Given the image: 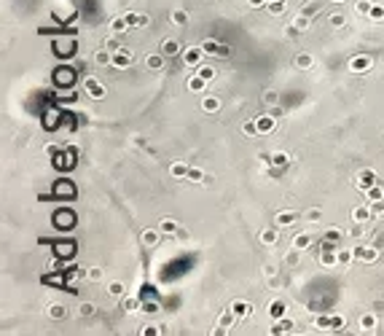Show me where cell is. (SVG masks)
<instances>
[{
    "instance_id": "obj_1",
    "label": "cell",
    "mask_w": 384,
    "mask_h": 336,
    "mask_svg": "<svg viewBox=\"0 0 384 336\" xmlns=\"http://www.w3.org/2000/svg\"><path fill=\"white\" fill-rule=\"evenodd\" d=\"M379 245H357L355 248V258L363 261V264H376L379 261Z\"/></svg>"
},
{
    "instance_id": "obj_2",
    "label": "cell",
    "mask_w": 384,
    "mask_h": 336,
    "mask_svg": "<svg viewBox=\"0 0 384 336\" xmlns=\"http://www.w3.org/2000/svg\"><path fill=\"white\" fill-rule=\"evenodd\" d=\"M204 49L202 46H188V49H183V62H186V67H199L204 62Z\"/></svg>"
},
{
    "instance_id": "obj_3",
    "label": "cell",
    "mask_w": 384,
    "mask_h": 336,
    "mask_svg": "<svg viewBox=\"0 0 384 336\" xmlns=\"http://www.w3.org/2000/svg\"><path fill=\"white\" fill-rule=\"evenodd\" d=\"M374 56L371 54H357V56H352V59H349V70L352 73H368L371 67H374Z\"/></svg>"
},
{
    "instance_id": "obj_4",
    "label": "cell",
    "mask_w": 384,
    "mask_h": 336,
    "mask_svg": "<svg viewBox=\"0 0 384 336\" xmlns=\"http://www.w3.org/2000/svg\"><path fill=\"white\" fill-rule=\"evenodd\" d=\"M83 86H86V94H89L91 100H102V97L108 94L105 84H102L100 78H86V81H83Z\"/></svg>"
},
{
    "instance_id": "obj_5",
    "label": "cell",
    "mask_w": 384,
    "mask_h": 336,
    "mask_svg": "<svg viewBox=\"0 0 384 336\" xmlns=\"http://www.w3.org/2000/svg\"><path fill=\"white\" fill-rule=\"evenodd\" d=\"M357 326L363 334H374L376 328H379V317H376V312H363V315L357 317Z\"/></svg>"
},
{
    "instance_id": "obj_6",
    "label": "cell",
    "mask_w": 384,
    "mask_h": 336,
    "mask_svg": "<svg viewBox=\"0 0 384 336\" xmlns=\"http://www.w3.org/2000/svg\"><path fill=\"white\" fill-rule=\"evenodd\" d=\"M374 183H376V172H374V169H363V172H357V178H355V186H357L363 194L368 191Z\"/></svg>"
},
{
    "instance_id": "obj_7",
    "label": "cell",
    "mask_w": 384,
    "mask_h": 336,
    "mask_svg": "<svg viewBox=\"0 0 384 336\" xmlns=\"http://www.w3.org/2000/svg\"><path fill=\"white\" fill-rule=\"evenodd\" d=\"M132 62H135V59H132V51L124 49V46L113 54V67H118V70H127V67H132Z\"/></svg>"
},
{
    "instance_id": "obj_8",
    "label": "cell",
    "mask_w": 384,
    "mask_h": 336,
    "mask_svg": "<svg viewBox=\"0 0 384 336\" xmlns=\"http://www.w3.org/2000/svg\"><path fill=\"white\" fill-rule=\"evenodd\" d=\"M314 323H317V328H333V331H339L344 326V317L341 315H320Z\"/></svg>"
},
{
    "instance_id": "obj_9",
    "label": "cell",
    "mask_w": 384,
    "mask_h": 336,
    "mask_svg": "<svg viewBox=\"0 0 384 336\" xmlns=\"http://www.w3.org/2000/svg\"><path fill=\"white\" fill-rule=\"evenodd\" d=\"M255 124H258V132H261V135H269V132H274V127H277V116H274V113L258 116Z\"/></svg>"
},
{
    "instance_id": "obj_10",
    "label": "cell",
    "mask_w": 384,
    "mask_h": 336,
    "mask_svg": "<svg viewBox=\"0 0 384 336\" xmlns=\"http://www.w3.org/2000/svg\"><path fill=\"white\" fill-rule=\"evenodd\" d=\"M231 309H234V315H237V320H242V317H250L255 312V307L250 304V301H245V299H237L231 304Z\"/></svg>"
},
{
    "instance_id": "obj_11",
    "label": "cell",
    "mask_w": 384,
    "mask_h": 336,
    "mask_svg": "<svg viewBox=\"0 0 384 336\" xmlns=\"http://www.w3.org/2000/svg\"><path fill=\"white\" fill-rule=\"evenodd\" d=\"M290 248L309 250V248H312V231H296L293 240H290Z\"/></svg>"
},
{
    "instance_id": "obj_12",
    "label": "cell",
    "mask_w": 384,
    "mask_h": 336,
    "mask_svg": "<svg viewBox=\"0 0 384 336\" xmlns=\"http://www.w3.org/2000/svg\"><path fill=\"white\" fill-rule=\"evenodd\" d=\"M371 218H374V210H371L368 204H357V207L352 210V221H355V224H368Z\"/></svg>"
},
{
    "instance_id": "obj_13",
    "label": "cell",
    "mask_w": 384,
    "mask_h": 336,
    "mask_svg": "<svg viewBox=\"0 0 384 336\" xmlns=\"http://www.w3.org/2000/svg\"><path fill=\"white\" fill-rule=\"evenodd\" d=\"M296 218H299V215H296L293 210H279V213L274 215V224H277V229H285V226H293Z\"/></svg>"
},
{
    "instance_id": "obj_14",
    "label": "cell",
    "mask_w": 384,
    "mask_h": 336,
    "mask_svg": "<svg viewBox=\"0 0 384 336\" xmlns=\"http://www.w3.org/2000/svg\"><path fill=\"white\" fill-rule=\"evenodd\" d=\"M180 51H183V46H180L177 38H164V41H162V54L167 56V59H169V56H177Z\"/></svg>"
},
{
    "instance_id": "obj_15",
    "label": "cell",
    "mask_w": 384,
    "mask_h": 336,
    "mask_svg": "<svg viewBox=\"0 0 384 336\" xmlns=\"http://www.w3.org/2000/svg\"><path fill=\"white\" fill-rule=\"evenodd\" d=\"M129 22V27H148L151 25V16L142 14V11H129V14H124Z\"/></svg>"
},
{
    "instance_id": "obj_16",
    "label": "cell",
    "mask_w": 384,
    "mask_h": 336,
    "mask_svg": "<svg viewBox=\"0 0 384 336\" xmlns=\"http://www.w3.org/2000/svg\"><path fill=\"white\" fill-rule=\"evenodd\" d=\"M140 240H142V245H145V248H156L159 240H162V229H142Z\"/></svg>"
},
{
    "instance_id": "obj_17",
    "label": "cell",
    "mask_w": 384,
    "mask_h": 336,
    "mask_svg": "<svg viewBox=\"0 0 384 336\" xmlns=\"http://www.w3.org/2000/svg\"><path fill=\"white\" fill-rule=\"evenodd\" d=\"M336 250L339 248H325L323 253H320V264L328 266V269L330 266H339V253H336Z\"/></svg>"
},
{
    "instance_id": "obj_18",
    "label": "cell",
    "mask_w": 384,
    "mask_h": 336,
    "mask_svg": "<svg viewBox=\"0 0 384 336\" xmlns=\"http://www.w3.org/2000/svg\"><path fill=\"white\" fill-rule=\"evenodd\" d=\"M145 65H148V70H164V65H167V56H164L162 51H156V54H148V56H145Z\"/></svg>"
},
{
    "instance_id": "obj_19",
    "label": "cell",
    "mask_w": 384,
    "mask_h": 336,
    "mask_svg": "<svg viewBox=\"0 0 384 336\" xmlns=\"http://www.w3.org/2000/svg\"><path fill=\"white\" fill-rule=\"evenodd\" d=\"M202 111H204V113H218V111H220V97L204 94V97H202Z\"/></svg>"
},
{
    "instance_id": "obj_20",
    "label": "cell",
    "mask_w": 384,
    "mask_h": 336,
    "mask_svg": "<svg viewBox=\"0 0 384 336\" xmlns=\"http://www.w3.org/2000/svg\"><path fill=\"white\" fill-rule=\"evenodd\" d=\"M108 27H110V32H116V35H121L124 30H129V22L127 16H110V22H108Z\"/></svg>"
},
{
    "instance_id": "obj_21",
    "label": "cell",
    "mask_w": 384,
    "mask_h": 336,
    "mask_svg": "<svg viewBox=\"0 0 384 336\" xmlns=\"http://www.w3.org/2000/svg\"><path fill=\"white\" fill-rule=\"evenodd\" d=\"M293 27H296V30H299V32H306L309 27H312V16H309L306 11H301V14H296V16H293Z\"/></svg>"
},
{
    "instance_id": "obj_22",
    "label": "cell",
    "mask_w": 384,
    "mask_h": 336,
    "mask_svg": "<svg viewBox=\"0 0 384 336\" xmlns=\"http://www.w3.org/2000/svg\"><path fill=\"white\" fill-rule=\"evenodd\" d=\"M186 81H188V92H193V94L204 92V86H207V81H204V78L199 76V73H196V76H188Z\"/></svg>"
},
{
    "instance_id": "obj_23",
    "label": "cell",
    "mask_w": 384,
    "mask_h": 336,
    "mask_svg": "<svg viewBox=\"0 0 384 336\" xmlns=\"http://www.w3.org/2000/svg\"><path fill=\"white\" fill-rule=\"evenodd\" d=\"M296 67H299V70H312V67H314V56L306 54V51L296 54Z\"/></svg>"
},
{
    "instance_id": "obj_24",
    "label": "cell",
    "mask_w": 384,
    "mask_h": 336,
    "mask_svg": "<svg viewBox=\"0 0 384 336\" xmlns=\"http://www.w3.org/2000/svg\"><path fill=\"white\" fill-rule=\"evenodd\" d=\"M186 180H191V183H210L213 178H210V175H204L199 167H191V169H188V175H186Z\"/></svg>"
},
{
    "instance_id": "obj_25",
    "label": "cell",
    "mask_w": 384,
    "mask_h": 336,
    "mask_svg": "<svg viewBox=\"0 0 384 336\" xmlns=\"http://www.w3.org/2000/svg\"><path fill=\"white\" fill-rule=\"evenodd\" d=\"M94 62H97V65H113V51L105 49V46L97 49L94 51Z\"/></svg>"
},
{
    "instance_id": "obj_26",
    "label": "cell",
    "mask_w": 384,
    "mask_h": 336,
    "mask_svg": "<svg viewBox=\"0 0 384 336\" xmlns=\"http://www.w3.org/2000/svg\"><path fill=\"white\" fill-rule=\"evenodd\" d=\"M159 229H162V234H177L180 226H177L175 218H162V221H159Z\"/></svg>"
},
{
    "instance_id": "obj_27",
    "label": "cell",
    "mask_w": 384,
    "mask_h": 336,
    "mask_svg": "<svg viewBox=\"0 0 384 336\" xmlns=\"http://www.w3.org/2000/svg\"><path fill=\"white\" fill-rule=\"evenodd\" d=\"M234 320H237V315H234V309L228 307V309H223V312H220V317H218V326H220V328H226V331H228Z\"/></svg>"
},
{
    "instance_id": "obj_28",
    "label": "cell",
    "mask_w": 384,
    "mask_h": 336,
    "mask_svg": "<svg viewBox=\"0 0 384 336\" xmlns=\"http://www.w3.org/2000/svg\"><path fill=\"white\" fill-rule=\"evenodd\" d=\"M188 169H191V167H188L186 162H175V164L169 167V175H172V178H177V180H183V178L188 175Z\"/></svg>"
},
{
    "instance_id": "obj_29",
    "label": "cell",
    "mask_w": 384,
    "mask_h": 336,
    "mask_svg": "<svg viewBox=\"0 0 384 336\" xmlns=\"http://www.w3.org/2000/svg\"><path fill=\"white\" fill-rule=\"evenodd\" d=\"M293 328H296V326H293V320H290V317H279L277 326L272 328V334H290Z\"/></svg>"
},
{
    "instance_id": "obj_30",
    "label": "cell",
    "mask_w": 384,
    "mask_h": 336,
    "mask_svg": "<svg viewBox=\"0 0 384 336\" xmlns=\"http://www.w3.org/2000/svg\"><path fill=\"white\" fill-rule=\"evenodd\" d=\"M169 19H172V25H177V27H186L188 25V11H183V8H175L169 14Z\"/></svg>"
},
{
    "instance_id": "obj_31",
    "label": "cell",
    "mask_w": 384,
    "mask_h": 336,
    "mask_svg": "<svg viewBox=\"0 0 384 336\" xmlns=\"http://www.w3.org/2000/svg\"><path fill=\"white\" fill-rule=\"evenodd\" d=\"M288 164H290V156H288V153H282V151H274V153H272V167L282 169V167H288Z\"/></svg>"
},
{
    "instance_id": "obj_32",
    "label": "cell",
    "mask_w": 384,
    "mask_h": 336,
    "mask_svg": "<svg viewBox=\"0 0 384 336\" xmlns=\"http://www.w3.org/2000/svg\"><path fill=\"white\" fill-rule=\"evenodd\" d=\"M108 296H127V285H124L121 280H113V282H108Z\"/></svg>"
},
{
    "instance_id": "obj_33",
    "label": "cell",
    "mask_w": 384,
    "mask_h": 336,
    "mask_svg": "<svg viewBox=\"0 0 384 336\" xmlns=\"http://www.w3.org/2000/svg\"><path fill=\"white\" fill-rule=\"evenodd\" d=\"M301 253H303V250L290 248L288 253H285V264H288V266H299V264H301Z\"/></svg>"
},
{
    "instance_id": "obj_34",
    "label": "cell",
    "mask_w": 384,
    "mask_h": 336,
    "mask_svg": "<svg viewBox=\"0 0 384 336\" xmlns=\"http://www.w3.org/2000/svg\"><path fill=\"white\" fill-rule=\"evenodd\" d=\"M328 25L339 30V27L347 25V14H341V11H333V14H328Z\"/></svg>"
},
{
    "instance_id": "obj_35",
    "label": "cell",
    "mask_w": 384,
    "mask_h": 336,
    "mask_svg": "<svg viewBox=\"0 0 384 336\" xmlns=\"http://www.w3.org/2000/svg\"><path fill=\"white\" fill-rule=\"evenodd\" d=\"M124 309H127V312L142 309V299H137V296H124Z\"/></svg>"
},
{
    "instance_id": "obj_36",
    "label": "cell",
    "mask_w": 384,
    "mask_h": 336,
    "mask_svg": "<svg viewBox=\"0 0 384 336\" xmlns=\"http://www.w3.org/2000/svg\"><path fill=\"white\" fill-rule=\"evenodd\" d=\"M277 240H279V231L277 229H263L261 231V242L263 245H277Z\"/></svg>"
},
{
    "instance_id": "obj_37",
    "label": "cell",
    "mask_w": 384,
    "mask_h": 336,
    "mask_svg": "<svg viewBox=\"0 0 384 336\" xmlns=\"http://www.w3.org/2000/svg\"><path fill=\"white\" fill-rule=\"evenodd\" d=\"M269 317H272V320L285 317V304H282V301H272V307H269Z\"/></svg>"
},
{
    "instance_id": "obj_38",
    "label": "cell",
    "mask_w": 384,
    "mask_h": 336,
    "mask_svg": "<svg viewBox=\"0 0 384 336\" xmlns=\"http://www.w3.org/2000/svg\"><path fill=\"white\" fill-rule=\"evenodd\" d=\"M202 49H204V54H207V56H218V49H220V43H218L215 38H204Z\"/></svg>"
},
{
    "instance_id": "obj_39",
    "label": "cell",
    "mask_w": 384,
    "mask_h": 336,
    "mask_svg": "<svg viewBox=\"0 0 384 336\" xmlns=\"http://www.w3.org/2000/svg\"><path fill=\"white\" fill-rule=\"evenodd\" d=\"M339 253V266H349L355 261V250H347V248H339L336 250Z\"/></svg>"
},
{
    "instance_id": "obj_40",
    "label": "cell",
    "mask_w": 384,
    "mask_h": 336,
    "mask_svg": "<svg viewBox=\"0 0 384 336\" xmlns=\"http://www.w3.org/2000/svg\"><path fill=\"white\" fill-rule=\"evenodd\" d=\"M365 196H368V202H379V199H384V186L374 183L368 191H365Z\"/></svg>"
},
{
    "instance_id": "obj_41",
    "label": "cell",
    "mask_w": 384,
    "mask_h": 336,
    "mask_svg": "<svg viewBox=\"0 0 384 336\" xmlns=\"http://www.w3.org/2000/svg\"><path fill=\"white\" fill-rule=\"evenodd\" d=\"M196 73H199V76H202V78H204V81H207V84H210V81H213V78H215V67H213V65H207V62H202V65L196 67Z\"/></svg>"
},
{
    "instance_id": "obj_42",
    "label": "cell",
    "mask_w": 384,
    "mask_h": 336,
    "mask_svg": "<svg viewBox=\"0 0 384 336\" xmlns=\"http://www.w3.org/2000/svg\"><path fill=\"white\" fill-rule=\"evenodd\" d=\"M368 19H371V22H376V25H379V22H384V5H379V3H374V5H371Z\"/></svg>"
},
{
    "instance_id": "obj_43",
    "label": "cell",
    "mask_w": 384,
    "mask_h": 336,
    "mask_svg": "<svg viewBox=\"0 0 384 336\" xmlns=\"http://www.w3.org/2000/svg\"><path fill=\"white\" fill-rule=\"evenodd\" d=\"M94 312H97V307L91 304V301H81V304H78V315L81 317H94Z\"/></svg>"
},
{
    "instance_id": "obj_44",
    "label": "cell",
    "mask_w": 384,
    "mask_h": 336,
    "mask_svg": "<svg viewBox=\"0 0 384 336\" xmlns=\"http://www.w3.org/2000/svg\"><path fill=\"white\" fill-rule=\"evenodd\" d=\"M65 315H67V309L62 304H51L49 307V317H51V320H62Z\"/></svg>"
},
{
    "instance_id": "obj_45",
    "label": "cell",
    "mask_w": 384,
    "mask_h": 336,
    "mask_svg": "<svg viewBox=\"0 0 384 336\" xmlns=\"http://www.w3.org/2000/svg\"><path fill=\"white\" fill-rule=\"evenodd\" d=\"M303 218H306L309 224H320V221H323V210L312 207V210H306V213H303Z\"/></svg>"
},
{
    "instance_id": "obj_46",
    "label": "cell",
    "mask_w": 384,
    "mask_h": 336,
    "mask_svg": "<svg viewBox=\"0 0 384 336\" xmlns=\"http://www.w3.org/2000/svg\"><path fill=\"white\" fill-rule=\"evenodd\" d=\"M266 8H269V14L279 16V14H285V0H274V3H266Z\"/></svg>"
},
{
    "instance_id": "obj_47",
    "label": "cell",
    "mask_w": 384,
    "mask_h": 336,
    "mask_svg": "<svg viewBox=\"0 0 384 336\" xmlns=\"http://www.w3.org/2000/svg\"><path fill=\"white\" fill-rule=\"evenodd\" d=\"M277 100H279L277 89H266V92H263V102H266V105H277Z\"/></svg>"
},
{
    "instance_id": "obj_48",
    "label": "cell",
    "mask_w": 384,
    "mask_h": 336,
    "mask_svg": "<svg viewBox=\"0 0 384 336\" xmlns=\"http://www.w3.org/2000/svg\"><path fill=\"white\" fill-rule=\"evenodd\" d=\"M102 275H105V272H102V266H91V269H86V277H89V280H94V282H100Z\"/></svg>"
},
{
    "instance_id": "obj_49",
    "label": "cell",
    "mask_w": 384,
    "mask_h": 336,
    "mask_svg": "<svg viewBox=\"0 0 384 336\" xmlns=\"http://www.w3.org/2000/svg\"><path fill=\"white\" fill-rule=\"evenodd\" d=\"M371 0H357V3H355V11H357V14H363V16H368V11H371Z\"/></svg>"
},
{
    "instance_id": "obj_50",
    "label": "cell",
    "mask_w": 384,
    "mask_h": 336,
    "mask_svg": "<svg viewBox=\"0 0 384 336\" xmlns=\"http://www.w3.org/2000/svg\"><path fill=\"white\" fill-rule=\"evenodd\" d=\"M105 49H110L113 54H116V51L121 49V41H118V38H116V32H113L110 38H105Z\"/></svg>"
},
{
    "instance_id": "obj_51",
    "label": "cell",
    "mask_w": 384,
    "mask_h": 336,
    "mask_svg": "<svg viewBox=\"0 0 384 336\" xmlns=\"http://www.w3.org/2000/svg\"><path fill=\"white\" fill-rule=\"evenodd\" d=\"M242 132L247 135V138H253V135H261V132H258V124H255V121H245V124H242Z\"/></svg>"
},
{
    "instance_id": "obj_52",
    "label": "cell",
    "mask_w": 384,
    "mask_h": 336,
    "mask_svg": "<svg viewBox=\"0 0 384 336\" xmlns=\"http://www.w3.org/2000/svg\"><path fill=\"white\" fill-rule=\"evenodd\" d=\"M325 240H330V242L339 245L341 242V229H328V231H325Z\"/></svg>"
},
{
    "instance_id": "obj_53",
    "label": "cell",
    "mask_w": 384,
    "mask_h": 336,
    "mask_svg": "<svg viewBox=\"0 0 384 336\" xmlns=\"http://www.w3.org/2000/svg\"><path fill=\"white\" fill-rule=\"evenodd\" d=\"M162 331H164V328H159V326H142L140 328L142 336H156V334H162Z\"/></svg>"
},
{
    "instance_id": "obj_54",
    "label": "cell",
    "mask_w": 384,
    "mask_h": 336,
    "mask_svg": "<svg viewBox=\"0 0 384 336\" xmlns=\"http://www.w3.org/2000/svg\"><path fill=\"white\" fill-rule=\"evenodd\" d=\"M142 312H148V315H156V312H159V304H156V301H142Z\"/></svg>"
},
{
    "instance_id": "obj_55",
    "label": "cell",
    "mask_w": 384,
    "mask_h": 336,
    "mask_svg": "<svg viewBox=\"0 0 384 336\" xmlns=\"http://www.w3.org/2000/svg\"><path fill=\"white\" fill-rule=\"evenodd\" d=\"M263 275H266V277H274V275H277V266H274V264H266V266H263Z\"/></svg>"
},
{
    "instance_id": "obj_56",
    "label": "cell",
    "mask_w": 384,
    "mask_h": 336,
    "mask_svg": "<svg viewBox=\"0 0 384 336\" xmlns=\"http://www.w3.org/2000/svg\"><path fill=\"white\" fill-rule=\"evenodd\" d=\"M231 54V46H223L220 43V49H218V59H223V56H228Z\"/></svg>"
},
{
    "instance_id": "obj_57",
    "label": "cell",
    "mask_w": 384,
    "mask_h": 336,
    "mask_svg": "<svg viewBox=\"0 0 384 336\" xmlns=\"http://www.w3.org/2000/svg\"><path fill=\"white\" fill-rule=\"evenodd\" d=\"M245 3H247L250 8H263V5H266V0H245Z\"/></svg>"
},
{
    "instance_id": "obj_58",
    "label": "cell",
    "mask_w": 384,
    "mask_h": 336,
    "mask_svg": "<svg viewBox=\"0 0 384 336\" xmlns=\"http://www.w3.org/2000/svg\"><path fill=\"white\" fill-rule=\"evenodd\" d=\"M258 159H261L263 164H269V167H272V153H266V151H263V153H258Z\"/></svg>"
},
{
    "instance_id": "obj_59",
    "label": "cell",
    "mask_w": 384,
    "mask_h": 336,
    "mask_svg": "<svg viewBox=\"0 0 384 336\" xmlns=\"http://www.w3.org/2000/svg\"><path fill=\"white\" fill-rule=\"evenodd\" d=\"M285 35H288V38H293V35H299V30H296V27H293V25H290V27H288V30H285Z\"/></svg>"
},
{
    "instance_id": "obj_60",
    "label": "cell",
    "mask_w": 384,
    "mask_h": 336,
    "mask_svg": "<svg viewBox=\"0 0 384 336\" xmlns=\"http://www.w3.org/2000/svg\"><path fill=\"white\" fill-rule=\"evenodd\" d=\"M330 3H347V0H330Z\"/></svg>"
},
{
    "instance_id": "obj_61",
    "label": "cell",
    "mask_w": 384,
    "mask_h": 336,
    "mask_svg": "<svg viewBox=\"0 0 384 336\" xmlns=\"http://www.w3.org/2000/svg\"><path fill=\"white\" fill-rule=\"evenodd\" d=\"M266 3H274V0H266Z\"/></svg>"
},
{
    "instance_id": "obj_62",
    "label": "cell",
    "mask_w": 384,
    "mask_h": 336,
    "mask_svg": "<svg viewBox=\"0 0 384 336\" xmlns=\"http://www.w3.org/2000/svg\"><path fill=\"white\" fill-rule=\"evenodd\" d=\"M382 296H384V293H382Z\"/></svg>"
}]
</instances>
